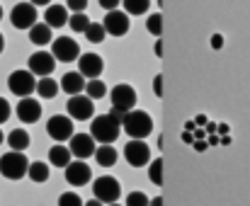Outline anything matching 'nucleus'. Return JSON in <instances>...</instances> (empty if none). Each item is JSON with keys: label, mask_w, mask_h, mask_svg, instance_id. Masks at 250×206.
I'll use <instances>...</instances> for the list:
<instances>
[{"label": "nucleus", "mask_w": 250, "mask_h": 206, "mask_svg": "<svg viewBox=\"0 0 250 206\" xmlns=\"http://www.w3.org/2000/svg\"><path fill=\"white\" fill-rule=\"evenodd\" d=\"M0 19H2V5H0Z\"/></svg>", "instance_id": "nucleus-48"}, {"label": "nucleus", "mask_w": 250, "mask_h": 206, "mask_svg": "<svg viewBox=\"0 0 250 206\" xmlns=\"http://www.w3.org/2000/svg\"><path fill=\"white\" fill-rule=\"evenodd\" d=\"M7 143H10L12 150H20V153H22V150L29 148V133H27L24 129H15V131H10Z\"/></svg>", "instance_id": "nucleus-24"}, {"label": "nucleus", "mask_w": 250, "mask_h": 206, "mask_svg": "<svg viewBox=\"0 0 250 206\" xmlns=\"http://www.w3.org/2000/svg\"><path fill=\"white\" fill-rule=\"evenodd\" d=\"M102 27H104V32L112 34V37H124V34L129 32V27H131V19H129V15H126L124 10H109V12L104 15Z\"/></svg>", "instance_id": "nucleus-9"}, {"label": "nucleus", "mask_w": 250, "mask_h": 206, "mask_svg": "<svg viewBox=\"0 0 250 206\" xmlns=\"http://www.w3.org/2000/svg\"><path fill=\"white\" fill-rule=\"evenodd\" d=\"M156 54H158V56L163 54V41H158V44H156Z\"/></svg>", "instance_id": "nucleus-45"}, {"label": "nucleus", "mask_w": 250, "mask_h": 206, "mask_svg": "<svg viewBox=\"0 0 250 206\" xmlns=\"http://www.w3.org/2000/svg\"><path fill=\"white\" fill-rule=\"evenodd\" d=\"M27 177L32 180V182H46L49 180V165L46 163H39V160H34V163H29V168H27Z\"/></svg>", "instance_id": "nucleus-25"}, {"label": "nucleus", "mask_w": 250, "mask_h": 206, "mask_svg": "<svg viewBox=\"0 0 250 206\" xmlns=\"http://www.w3.org/2000/svg\"><path fill=\"white\" fill-rule=\"evenodd\" d=\"M148 197L144 194V192H131L129 197H126V206H148Z\"/></svg>", "instance_id": "nucleus-33"}, {"label": "nucleus", "mask_w": 250, "mask_h": 206, "mask_svg": "<svg viewBox=\"0 0 250 206\" xmlns=\"http://www.w3.org/2000/svg\"><path fill=\"white\" fill-rule=\"evenodd\" d=\"M90 22H92V19H90L85 12H73V15L68 17V24H71V29H73V32H81V34H83L85 29H87V24H90Z\"/></svg>", "instance_id": "nucleus-30"}, {"label": "nucleus", "mask_w": 250, "mask_h": 206, "mask_svg": "<svg viewBox=\"0 0 250 206\" xmlns=\"http://www.w3.org/2000/svg\"><path fill=\"white\" fill-rule=\"evenodd\" d=\"M10 22L15 29H29L32 24H37V7L32 2H17L10 10Z\"/></svg>", "instance_id": "nucleus-7"}, {"label": "nucleus", "mask_w": 250, "mask_h": 206, "mask_svg": "<svg viewBox=\"0 0 250 206\" xmlns=\"http://www.w3.org/2000/svg\"><path fill=\"white\" fill-rule=\"evenodd\" d=\"M104 71V61L97 54H81L78 56V73L83 78H100Z\"/></svg>", "instance_id": "nucleus-14"}, {"label": "nucleus", "mask_w": 250, "mask_h": 206, "mask_svg": "<svg viewBox=\"0 0 250 206\" xmlns=\"http://www.w3.org/2000/svg\"><path fill=\"white\" fill-rule=\"evenodd\" d=\"M119 131L122 126L117 121H112L109 114H102V116H95L92 119V126H90V136L97 141V143H114L119 138Z\"/></svg>", "instance_id": "nucleus-3"}, {"label": "nucleus", "mask_w": 250, "mask_h": 206, "mask_svg": "<svg viewBox=\"0 0 250 206\" xmlns=\"http://www.w3.org/2000/svg\"><path fill=\"white\" fill-rule=\"evenodd\" d=\"M46 133L54 138V141H68L73 136V121L71 116H63V114H54L46 124Z\"/></svg>", "instance_id": "nucleus-13"}, {"label": "nucleus", "mask_w": 250, "mask_h": 206, "mask_svg": "<svg viewBox=\"0 0 250 206\" xmlns=\"http://www.w3.org/2000/svg\"><path fill=\"white\" fill-rule=\"evenodd\" d=\"M194 124H197V126H204V124H207V116H204V114H199V116H197V121H194Z\"/></svg>", "instance_id": "nucleus-42"}, {"label": "nucleus", "mask_w": 250, "mask_h": 206, "mask_svg": "<svg viewBox=\"0 0 250 206\" xmlns=\"http://www.w3.org/2000/svg\"><path fill=\"white\" fill-rule=\"evenodd\" d=\"M17 119L22 121V124H37L39 121V116H42V104L37 102L34 97H22L20 102H17Z\"/></svg>", "instance_id": "nucleus-16"}, {"label": "nucleus", "mask_w": 250, "mask_h": 206, "mask_svg": "<svg viewBox=\"0 0 250 206\" xmlns=\"http://www.w3.org/2000/svg\"><path fill=\"white\" fill-rule=\"evenodd\" d=\"M163 168H166V163H163V158H156L153 163H148V180L156 185V187H163Z\"/></svg>", "instance_id": "nucleus-27"}, {"label": "nucleus", "mask_w": 250, "mask_h": 206, "mask_svg": "<svg viewBox=\"0 0 250 206\" xmlns=\"http://www.w3.org/2000/svg\"><path fill=\"white\" fill-rule=\"evenodd\" d=\"M97 2H100L107 12H109V10H117V7L122 5V0H97Z\"/></svg>", "instance_id": "nucleus-37"}, {"label": "nucleus", "mask_w": 250, "mask_h": 206, "mask_svg": "<svg viewBox=\"0 0 250 206\" xmlns=\"http://www.w3.org/2000/svg\"><path fill=\"white\" fill-rule=\"evenodd\" d=\"M2 141H5V136H2V131H0V143H2Z\"/></svg>", "instance_id": "nucleus-47"}, {"label": "nucleus", "mask_w": 250, "mask_h": 206, "mask_svg": "<svg viewBox=\"0 0 250 206\" xmlns=\"http://www.w3.org/2000/svg\"><path fill=\"white\" fill-rule=\"evenodd\" d=\"M153 90H156V97H163V75H158V78H156Z\"/></svg>", "instance_id": "nucleus-38"}, {"label": "nucleus", "mask_w": 250, "mask_h": 206, "mask_svg": "<svg viewBox=\"0 0 250 206\" xmlns=\"http://www.w3.org/2000/svg\"><path fill=\"white\" fill-rule=\"evenodd\" d=\"M2 49H5V37L0 34V54H2Z\"/></svg>", "instance_id": "nucleus-46"}, {"label": "nucleus", "mask_w": 250, "mask_h": 206, "mask_svg": "<svg viewBox=\"0 0 250 206\" xmlns=\"http://www.w3.org/2000/svg\"><path fill=\"white\" fill-rule=\"evenodd\" d=\"M83 206H104V204H102L100 199H90V202H85Z\"/></svg>", "instance_id": "nucleus-41"}, {"label": "nucleus", "mask_w": 250, "mask_h": 206, "mask_svg": "<svg viewBox=\"0 0 250 206\" xmlns=\"http://www.w3.org/2000/svg\"><path fill=\"white\" fill-rule=\"evenodd\" d=\"M66 182L68 185H73V187H83V185H87L90 182V177H92V172H90V168H87V163H83V160H71L66 168Z\"/></svg>", "instance_id": "nucleus-15"}, {"label": "nucleus", "mask_w": 250, "mask_h": 206, "mask_svg": "<svg viewBox=\"0 0 250 206\" xmlns=\"http://www.w3.org/2000/svg\"><path fill=\"white\" fill-rule=\"evenodd\" d=\"M85 80L83 75L76 71V73H66L63 78H61V90L66 93V95H81L85 90Z\"/></svg>", "instance_id": "nucleus-19"}, {"label": "nucleus", "mask_w": 250, "mask_h": 206, "mask_svg": "<svg viewBox=\"0 0 250 206\" xmlns=\"http://www.w3.org/2000/svg\"><path fill=\"white\" fill-rule=\"evenodd\" d=\"M73 160V153H71V148H66V146H54L51 150H49V163L54 165V168H66L68 163Z\"/></svg>", "instance_id": "nucleus-22"}, {"label": "nucleus", "mask_w": 250, "mask_h": 206, "mask_svg": "<svg viewBox=\"0 0 250 206\" xmlns=\"http://www.w3.org/2000/svg\"><path fill=\"white\" fill-rule=\"evenodd\" d=\"M122 129L126 131V136L131 138H146L151 131H153V119L144 112V109H129L124 114V121H122Z\"/></svg>", "instance_id": "nucleus-1"}, {"label": "nucleus", "mask_w": 250, "mask_h": 206, "mask_svg": "<svg viewBox=\"0 0 250 206\" xmlns=\"http://www.w3.org/2000/svg\"><path fill=\"white\" fill-rule=\"evenodd\" d=\"M54 68H56V58H54L51 51H34L29 56V68H27L29 73H34L39 78H46V75L54 73Z\"/></svg>", "instance_id": "nucleus-11"}, {"label": "nucleus", "mask_w": 250, "mask_h": 206, "mask_svg": "<svg viewBox=\"0 0 250 206\" xmlns=\"http://www.w3.org/2000/svg\"><path fill=\"white\" fill-rule=\"evenodd\" d=\"M182 141L192 146V143H194V133H189V131H185V133H182Z\"/></svg>", "instance_id": "nucleus-40"}, {"label": "nucleus", "mask_w": 250, "mask_h": 206, "mask_svg": "<svg viewBox=\"0 0 250 206\" xmlns=\"http://www.w3.org/2000/svg\"><path fill=\"white\" fill-rule=\"evenodd\" d=\"M59 90H61V85H59L54 78H49V75L37 83V95L44 97V100H54V97L59 95Z\"/></svg>", "instance_id": "nucleus-23"}, {"label": "nucleus", "mask_w": 250, "mask_h": 206, "mask_svg": "<svg viewBox=\"0 0 250 206\" xmlns=\"http://www.w3.org/2000/svg\"><path fill=\"white\" fill-rule=\"evenodd\" d=\"M27 32H29V41L37 44V46H46L49 41H54V39H51V27H49L46 22H37V24H32Z\"/></svg>", "instance_id": "nucleus-20"}, {"label": "nucleus", "mask_w": 250, "mask_h": 206, "mask_svg": "<svg viewBox=\"0 0 250 206\" xmlns=\"http://www.w3.org/2000/svg\"><path fill=\"white\" fill-rule=\"evenodd\" d=\"M92 192H95V199H100L102 204H114L122 197V185L114 177H100L95 180Z\"/></svg>", "instance_id": "nucleus-6"}, {"label": "nucleus", "mask_w": 250, "mask_h": 206, "mask_svg": "<svg viewBox=\"0 0 250 206\" xmlns=\"http://www.w3.org/2000/svg\"><path fill=\"white\" fill-rule=\"evenodd\" d=\"M92 155H95V163L100 168H112L117 163V150L112 143H100V148H95Z\"/></svg>", "instance_id": "nucleus-21"}, {"label": "nucleus", "mask_w": 250, "mask_h": 206, "mask_svg": "<svg viewBox=\"0 0 250 206\" xmlns=\"http://www.w3.org/2000/svg\"><path fill=\"white\" fill-rule=\"evenodd\" d=\"M85 95L95 102V100H102L104 95H107V85L100 80V78H90L87 83H85V90H83Z\"/></svg>", "instance_id": "nucleus-26"}, {"label": "nucleus", "mask_w": 250, "mask_h": 206, "mask_svg": "<svg viewBox=\"0 0 250 206\" xmlns=\"http://www.w3.org/2000/svg\"><path fill=\"white\" fill-rule=\"evenodd\" d=\"M107 114L112 116V121H117V124L122 126V121H124V114H126V112H119V109H114V107H112V109H109Z\"/></svg>", "instance_id": "nucleus-36"}, {"label": "nucleus", "mask_w": 250, "mask_h": 206, "mask_svg": "<svg viewBox=\"0 0 250 206\" xmlns=\"http://www.w3.org/2000/svg\"><path fill=\"white\" fill-rule=\"evenodd\" d=\"M107 206H119V204H117V202H114V204H107Z\"/></svg>", "instance_id": "nucleus-49"}, {"label": "nucleus", "mask_w": 250, "mask_h": 206, "mask_svg": "<svg viewBox=\"0 0 250 206\" xmlns=\"http://www.w3.org/2000/svg\"><path fill=\"white\" fill-rule=\"evenodd\" d=\"M68 7L66 5H46V12H44V19L51 29H59L63 24H68Z\"/></svg>", "instance_id": "nucleus-18"}, {"label": "nucleus", "mask_w": 250, "mask_h": 206, "mask_svg": "<svg viewBox=\"0 0 250 206\" xmlns=\"http://www.w3.org/2000/svg\"><path fill=\"white\" fill-rule=\"evenodd\" d=\"M66 7H68L71 12H85L87 0H66Z\"/></svg>", "instance_id": "nucleus-35"}, {"label": "nucleus", "mask_w": 250, "mask_h": 206, "mask_svg": "<svg viewBox=\"0 0 250 206\" xmlns=\"http://www.w3.org/2000/svg\"><path fill=\"white\" fill-rule=\"evenodd\" d=\"M126 15H146L151 7V0H122Z\"/></svg>", "instance_id": "nucleus-28"}, {"label": "nucleus", "mask_w": 250, "mask_h": 206, "mask_svg": "<svg viewBox=\"0 0 250 206\" xmlns=\"http://www.w3.org/2000/svg\"><path fill=\"white\" fill-rule=\"evenodd\" d=\"M109 100H112V107H114V109H119V112H129V109L136 107V100H139V97H136V90H134L131 85L119 83V85L112 88Z\"/></svg>", "instance_id": "nucleus-10"}, {"label": "nucleus", "mask_w": 250, "mask_h": 206, "mask_svg": "<svg viewBox=\"0 0 250 206\" xmlns=\"http://www.w3.org/2000/svg\"><path fill=\"white\" fill-rule=\"evenodd\" d=\"M148 206H163V197H156V199H153Z\"/></svg>", "instance_id": "nucleus-44"}, {"label": "nucleus", "mask_w": 250, "mask_h": 206, "mask_svg": "<svg viewBox=\"0 0 250 206\" xmlns=\"http://www.w3.org/2000/svg\"><path fill=\"white\" fill-rule=\"evenodd\" d=\"M68 116H73L76 121H87L95 114V104L87 95H71V100L66 102Z\"/></svg>", "instance_id": "nucleus-12"}, {"label": "nucleus", "mask_w": 250, "mask_h": 206, "mask_svg": "<svg viewBox=\"0 0 250 206\" xmlns=\"http://www.w3.org/2000/svg\"><path fill=\"white\" fill-rule=\"evenodd\" d=\"M10 114H12V107H10V102H7L5 97H0V124H5V121L10 119Z\"/></svg>", "instance_id": "nucleus-34"}, {"label": "nucleus", "mask_w": 250, "mask_h": 206, "mask_svg": "<svg viewBox=\"0 0 250 206\" xmlns=\"http://www.w3.org/2000/svg\"><path fill=\"white\" fill-rule=\"evenodd\" d=\"M7 88H10V93L17 95V97H29V95L37 90L34 73H29V71H12L10 78H7Z\"/></svg>", "instance_id": "nucleus-5"}, {"label": "nucleus", "mask_w": 250, "mask_h": 206, "mask_svg": "<svg viewBox=\"0 0 250 206\" xmlns=\"http://www.w3.org/2000/svg\"><path fill=\"white\" fill-rule=\"evenodd\" d=\"M27 168H29V160L27 155H22L20 150H10L0 158V175L7 177V180H22L27 177Z\"/></svg>", "instance_id": "nucleus-2"}, {"label": "nucleus", "mask_w": 250, "mask_h": 206, "mask_svg": "<svg viewBox=\"0 0 250 206\" xmlns=\"http://www.w3.org/2000/svg\"><path fill=\"white\" fill-rule=\"evenodd\" d=\"M192 146H194V150H199V153H204V150H207V146H209V143H207V141H194V143H192Z\"/></svg>", "instance_id": "nucleus-39"}, {"label": "nucleus", "mask_w": 250, "mask_h": 206, "mask_svg": "<svg viewBox=\"0 0 250 206\" xmlns=\"http://www.w3.org/2000/svg\"><path fill=\"white\" fill-rule=\"evenodd\" d=\"M68 141H71V146H68L71 153H73L76 158H81V160H83V158H90V155L95 153V138H92L90 133H73Z\"/></svg>", "instance_id": "nucleus-17"}, {"label": "nucleus", "mask_w": 250, "mask_h": 206, "mask_svg": "<svg viewBox=\"0 0 250 206\" xmlns=\"http://www.w3.org/2000/svg\"><path fill=\"white\" fill-rule=\"evenodd\" d=\"M83 34L87 37V41H92V44H102V41H104V37H107L104 27H102V24H97V22H90Z\"/></svg>", "instance_id": "nucleus-29"}, {"label": "nucleus", "mask_w": 250, "mask_h": 206, "mask_svg": "<svg viewBox=\"0 0 250 206\" xmlns=\"http://www.w3.org/2000/svg\"><path fill=\"white\" fill-rule=\"evenodd\" d=\"M51 54H54L56 61L71 63V61H78V56H81V46H78V41L71 39V37H59V39H54Z\"/></svg>", "instance_id": "nucleus-8"}, {"label": "nucleus", "mask_w": 250, "mask_h": 206, "mask_svg": "<svg viewBox=\"0 0 250 206\" xmlns=\"http://www.w3.org/2000/svg\"><path fill=\"white\" fill-rule=\"evenodd\" d=\"M59 206H83V199L78 194H73V192H63L59 197Z\"/></svg>", "instance_id": "nucleus-32"}, {"label": "nucleus", "mask_w": 250, "mask_h": 206, "mask_svg": "<svg viewBox=\"0 0 250 206\" xmlns=\"http://www.w3.org/2000/svg\"><path fill=\"white\" fill-rule=\"evenodd\" d=\"M29 2H32L34 7H37V5H51V0H29Z\"/></svg>", "instance_id": "nucleus-43"}, {"label": "nucleus", "mask_w": 250, "mask_h": 206, "mask_svg": "<svg viewBox=\"0 0 250 206\" xmlns=\"http://www.w3.org/2000/svg\"><path fill=\"white\" fill-rule=\"evenodd\" d=\"M124 158L131 168H146L151 163V148L144 138H131L124 146Z\"/></svg>", "instance_id": "nucleus-4"}, {"label": "nucleus", "mask_w": 250, "mask_h": 206, "mask_svg": "<svg viewBox=\"0 0 250 206\" xmlns=\"http://www.w3.org/2000/svg\"><path fill=\"white\" fill-rule=\"evenodd\" d=\"M146 29H148L153 37H161V34H163V15H161V12L148 15V19H146Z\"/></svg>", "instance_id": "nucleus-31"}]
</instances>
